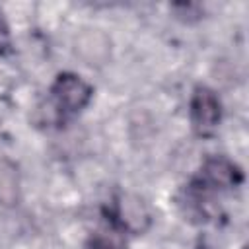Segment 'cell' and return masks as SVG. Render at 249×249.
<instances>
[{"label": "cell", "mask_w": 249, "mask_h": 249, "mask_svg": "<svg viewBox=\"0 0 249 249\" xmlns=\"http://www.w3.org/2000/svg\"><path fill=\"white\" fill-rule=\"evenodd\" d=\"M53 97L60 111L76 113L88 105L91 97V88L74 74H60L53 86Z\"/></svg>", "instance_id": "6da1fadb"}, {"label": "cell", "mask_w": 249, "mask_h": 249, "mask_svg": "<svg viewBox=\"0 0 249 249\" xmlns=\"http://www.w3.org/2000/svg\"><path fill=\"white\" fill-rule=\"evenodd\" d=\"M220 101L216 93L208 88H196L191 101V117L200 132H210L220 123Z\"/></svg>", "instance_id": "7a4b0ae2"}, {"label": "cell", "mask_w": 249, "mask_h": 249, "mask_svg": "<svg viewBox=\"0 0 249 249\" xmlns=\"http://www.w3.org/2000/svg\"><path fill=\"white\" fill-rule=\"evenodd\" d=\"M76 54L86 64H103L109 58V39L97 29H86L76 39Z\"/></svg>", "instance_id": "3957f363"}, {"label": "cell", "mask_w": 249, "mask_h": 249, "mask_svg": "<svg viewBox=\"0 0 249 249\" xmlns=\"http://www.w3.org/2000/svg\"><path fill=\"white\" fill-rule=\"evenodd\" d=\"M117 214L123 222V226L134 233H140L148 228L150 224V214L146 204L136 196V195H123L119 198Z\"/></svg>", "instance_id": "277c9868"}, {"label": "cell", "mask_w": 249, "mask_h": 249, "mask_svg": "<svg viewBox=\"0 0 249 249\" xmlns=\"http://www.w3.org/2000/svg\"><path fill=\"white\" fill-rule=\"evenodd\" d=\"M204 179L214 187H235L241 181L239 169L226 158H210L202 167Z\"/></svg>", "instance_id": "5b68a950"}, {"label": "cell", "mask_w": 249, "mask_h": 249, "mask_svg": "<svg viewBox=\"0 0 249 249\" xmlns=\"http://www.w3.org/2000/svg\"><path fill=\"white\" fill-rule=\"evenodd\" d=\"M18 200V173L16 167L0 158V202L14 204Z\"/></svg>", "instance_id": "8992f818"}, {"label": "cell", "mask_w": 249, "mask_h": 249, "mask_svg": "<svg viewBox=\"0 0 249 249\" xmlns=\"http://www.w3.org/2000/svg\"><path fill=\"white\" fill-rule=\"evenodd\" d=\"M91 249H123L119 239L113 235H107L103 231H97L91 239Z\"/></svg>", "instance_id": "52a82bcc"}, {"label": "cell", "mask_w": 249, "mask_h": 249, "mask_svg": "<svg viewBox=\"0 0 249 249\" xmlns=\"http://www.w3.org/2000/svg\"><path fill=\"white\" fill-rule=\"evenodd\" d=\"M8 49H10V33H8V25L0 18V53H6Z\"/></svg>", "instance_id": "ba28073f"}]
</instances>
